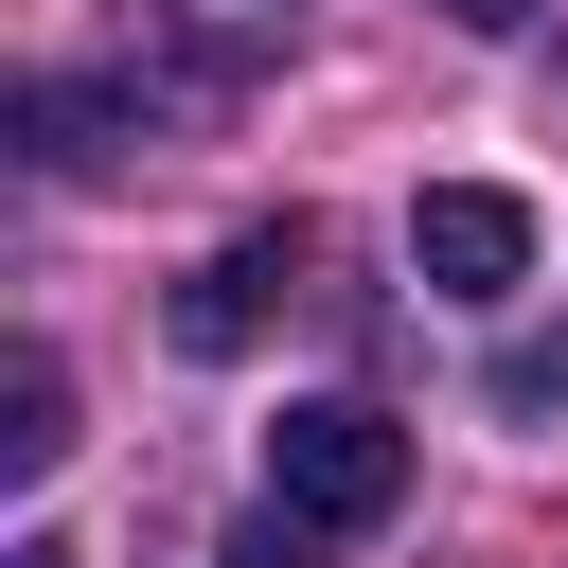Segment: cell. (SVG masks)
Instances as JSON below:
<instances>
[{
  "instance_id": "cell-1",
  "label": "cell",
  "mask_w": 568,
  "mask_h": 568,
  "mask_svg": "<svg viewBox=\"0 0 568 568\" xmlns=\"http://www.w3.org/2000/svg\"><path fill=\"white\" fill-rule=\"evenodd\" d=\"M266 497H284L302 532H390V515H408V426L355 408V390H320V408L266 426Z\"/></svg>"
},
{
  "instance_id": "cell-2",
  "label": "cell",
  "mask_w": 568,
  "mask_h": 568,
  "mask_svg": "<svg viewBox=\"0 0 568 568\" xmlns=\"http://www.w3.org/2000/svg\"><path fill=\"white\" fill-rule=\"evenodd\" d=\"M408 266H426L444 302H515V284H532V195H497V178H444V195L408 213Z\"/></svg>"
},
{
  "instance_id": "cell-3",
  "label": "cell",
  "mask_w": 568,
  "mask_h": 568,
  "mask_svg": "<svg viewBox=\"0 0 568 568\" xmlns=\"http://www.w3.org/2000/svg\"><path fill=\"white\" fill-rule=\"evenodd\" d=\"M302 266H320V231H302V213L231 231V248H213V266L178 284V355H248V337H266V302H284Z\"/></svg>"
},
{
  "instance_id": "cell-4",
  "label": "cell",
  "mask_w": 568,
  "mask_h": 568,
  "mask_svg": "<svg viewBox=\"0 0 568 568\" xmlns=\"http://www.w3.org/2000/svg\"><path fill=\"white\" fill-rule=\"evenodd\" d=\"M71 462V373L18 337V373H0V479H53Z\"/></svg>"
},
{
  "instance_id": "cell-5",
  "label": "cell",
  "mask_w": 568,
  "mask_h": 568,
  "mask_svg": "<svg viewBox=\"0 0 568 568\" xmlns=\"http://www.w3.org/2000/svg\"><path fill=\"white\" fill-rule=\"evenodd\" d=\"M213 568H320V532H302V515H284V497H266V515H248V532H231V550H213Z\"/></svg>"
},
{
  "instance_id": "cell-6",
  "label": "cell",
  "mask_w": 568,
  "mask_h": 568,
  "mask_svg": "<svg viewBox=\"0 0 568 568\" xmlns=\"http://www.w3.org/2000/svg\"><path fill=\"white\" fill-rule=\"evenodd\" d=\"M497 390H515V408H568V337H532V355H515Z\"/></svg>"
},
{
  "instance_id": "cell-7",
  "label": "cell",
  "mask_w": 568,
  "mask_h": 568,
  "mask_svg": "<svg viewBox=\"0 0 568 568\" xmlns=\"http://www.w3.org/2000/svg\"><path fill=\"white\" fill-rule=\"evenodd\" d=\"M444 18H462V36H515V18H550V0H444Z\"/></svg>"
},
{
  "instance_id": "cell-8",
  "label": "cell",
  "mask_w": 568,
  "mask_h": 568,
  "mask_svg": "<svg viewBox=\"0 0 568 568\" xmlns=\"http://www.w3.org/2000/svg\"><path fill=\"white\" fill-rule=\"evenodd\" d=\"M0 568H71V550H53V532H18V550H0Z\"/></svg>"
},
{
  "instance_id": "cell-9",
  "label": "cell",
  "mask_w": 568,
  "mask_h": 568,
  "mask_svg": "<svg viewBox=\"0 0 568 568\" xmlns=\"http://www.w3.org/2000/svg\"><path fill=\"white\" fill-rule=\"evenodd\" d=\"M550 89H568V53H550Z\"/></svg>"
},
{
  "instance_id": "cell-10",
  "label": "cell",
  "mask_w": 568,
  "mask_h": 568,
  "mask_svg": "<svg viewBox=\"0 0 568 568\" xmlns=\"http://www.w3.org/2000/svg\"><path fill=\"white\" fill-rule=\"evenodd\" d=\"M248 18H284V0H248Z\"/></svg>"
}]
</instances>
